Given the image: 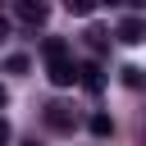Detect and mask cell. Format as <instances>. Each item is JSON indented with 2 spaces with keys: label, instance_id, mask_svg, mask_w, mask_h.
Returning <instances> with one entry per match:
<instances>
[{
  "label": "cell",
  "instance_id": "6da1fadb",
  "mask_svg": "<svg viewBox=\"0 0 146 146\" xmlns=\"http://www.w3.org/2000/svg\"><path fill=\"white\" fill-rule=\"evenodd\" d=\"M14 14H18L27 27H41V23L50 18V5H46V0H14Z\"/></svg>",
  "mask_w": 146,
  "mask_h": 146
},
{
  "label": "cell",
  "instance_id": "7a4b0ae2",
  "mask_svg": "<svg viewBox=\"0 0 146 146\" xmlns=\"http://www.w3.org/2000/svg\"><path fill=\"white\" fill-rule=\"evenodd\" d=\"M46 123H50L55 132H68V128L78 123V114H73V105H64V100H50V105H46Z\"/></svg>",
  "mask_w": 146,
  "mask_h": 146
},
{
  "label": "cell",
  "instance_id": "3957f363",
  "mask_svg": "<svg viewBox=\"0 0 146 146\" xmlns=\"http://www.w3.org/2000/svg\"><path fill=\"white\" fill-rule=\"evenodd\" d=\"M114 36H119L123 46H141V41H146V23H141L137 14H128V18L119 23V32H114Z\"/></svg>",
  "mask_w": 146,
  "mask_h": 146
},
{
  "label": "cell",
  "instance_id": "277c9868",
  "mask_svg": "<svg viewBox=\"0 0 146 146\" xmlns=\"http://www.w3.org/2000/svg\"><path fill=\"white\" fill-rule=\"evenodd\" d=\"M46 73H50L55 87H73V82H78V64H73V59H55Z\"/></svg>",
  "mask_w": 146,
  "mask_h": 146
},
{
  "label": "cell",
  "instance_id": "5b68a950",
  "mask_svg": "<svg viewBox=\"0 0 146 146\" xmlns=\"http://www.w3.org/2000/svg\"><path fill=\"white\" fill-rule=\"evenodd\" d=\"M78 82H82L87 91H100V87H105V73H100V64H78Z\"/></svg>",
  "mask_w": 146,
  "mask_h": 146
},
{
  "label": "cell",
  "instance_id": "8992f818",
  "mask_svg": "<svg viewBox=\"0 0 146 146\" xmlns=\"http://www.w3.org/2000/svg\"><path fill=\"white\" fill-rule=\"evenodd\" d=\"M41 55H46V64L68 59V41H64V36H46V41H41Z\"/></svg>",
  "mask_w": 146,
  "mask_h": 146
},
{
  "label": "cell",
  "instance_id": "52a82bcc",
  "mask_svg": "<svg viewBox=\"0 0 146 146\" xmlns=\"http://www.w3.org/2000/svg\"><path fill=\"white\" fill-rule=\"evenodd\" d=\"M87 128H91V137H114V119H110V114H91Z\"/></svg>",
  "mask_w": 146,
  "mask_h": 146
},
{
  "label": "cell",
  "instance_id": "ba28073f",
  "mask_svg": "<svg viewBox=\"0 0 146 146\" xmlns=\"http://www.w3.org/2000/svg\"><path fill=\"white\" fill-rule=\"evenodd\" d=\"M141 82H146V78H141V68H137V64H128V68H123V87H132V91H137Z\"/></svg>",
  "mask_w": 146,
  "mask_h": 146
},
{
  "label": "cell",
  "instance_id": "9c48e42d",
  "mask_svg": "<svg viewBox=\"0 0 146 146\" xmlns=\"http://www.w3.org/2000/svg\"><path fill=\"white\" fill-rule=\"evenodd\" d=\"M68 5V14H78V18H87L91 9H96V0H64Z\"/></svg>",
  "mask_w": 146,
  "mask_h": 146
},
{
  "label": "cell",
  "instance_id": "30bf717a",
  "mask_svg": "<svg viewBox=\"0 0 146 146\" xmlns=\"http://www.w3.org/2000/svg\"><path fill=\"white\" fill-rule=\"evenodd\" d=\"M87 46L100 55V50H105V32H100V27H87Z\"/></svg>",
  "mask_w": 146,
  "mask_h": 146
},
{
  "label": "cell",
  "instance_id": "8fae6325",
  "mask_svg": "<svg viewBox=\"0 0 146 146\" xmlns=\"http://www.w3.org/2000/svg\"><path fill=\"white\" fill-rule=\"evenodd\" d=\"M5 73H27V55H9L5 59Z\"/></svg>",
  "mask_w": 146,
  "mask_h": 146
},
{
  "label": "cell",
  "instance_id": "7c38bea8",
  "mask_svg": "<svg viewBox=\"0 0 146 146\" xmlns=\"http://www.w3.org/2000/svg\"><path fill=\"white\" fill-rule=\"evenodd\" d=\"M9 137H14V132H9V123L0 119V146H9Z\"/></svg>",
  "mask_w": 146,
  "mask_h": 146
},
{
  "label": "cell",
  "instance_id": "4fadbf2b",
  "mask_svg": "<svg viewBox=\"0 0 146 146\" xmlns=\"http://www.w3.org/2000/svg\"><path fill=\"white\" fill-rule=\"evenodd\" d=\"M5 36H9V18H0V41H5Z\"/></svg>",
  "mask_w": 146,
  "mask_h": 146
},
{
  "label": "cell",
  "instance_id": "5bb4252c",
  "mask_svg": "<svg viewBox=\"0 0 146 146\" xmlns=\"http://www.w3.org/2000/svg\"><path fill=\"white\" fill-rule=\"evenodd\" d=\"M5 100H9V91H5V87H0V105H5Z\"/></svg>",
  "mask_w": 146,
  "mask_h": 146
},
{
  "label": "cell",
  "instance_id": "9a60e30c",
  "mask_svg": "<svg viewBox=\"0 0 146 146\" xmlns=\"http://www.w3.org/2000/svg\"><path fill=\"white\" fill-rule=\"evenodd\" d=\"M105 5H123V0H105Z\"/></svg>",
  "mask_w": 146,
  "mask_h": 146
},
{
  "label": "cell",
  "instance_id": "2e32d148",
  "mask_svg": "<svg viewBox=\"0 0 146 146\" xmlns=\"http://www.w3.org/2000/svg\"><path fill=\"white\" fill-rule=\"evenodd\" d=\"M27 146H36V141H27Z\"/></svg>",
  "mask_w": 146,
  "mask_h": 146
}]
</instances>
